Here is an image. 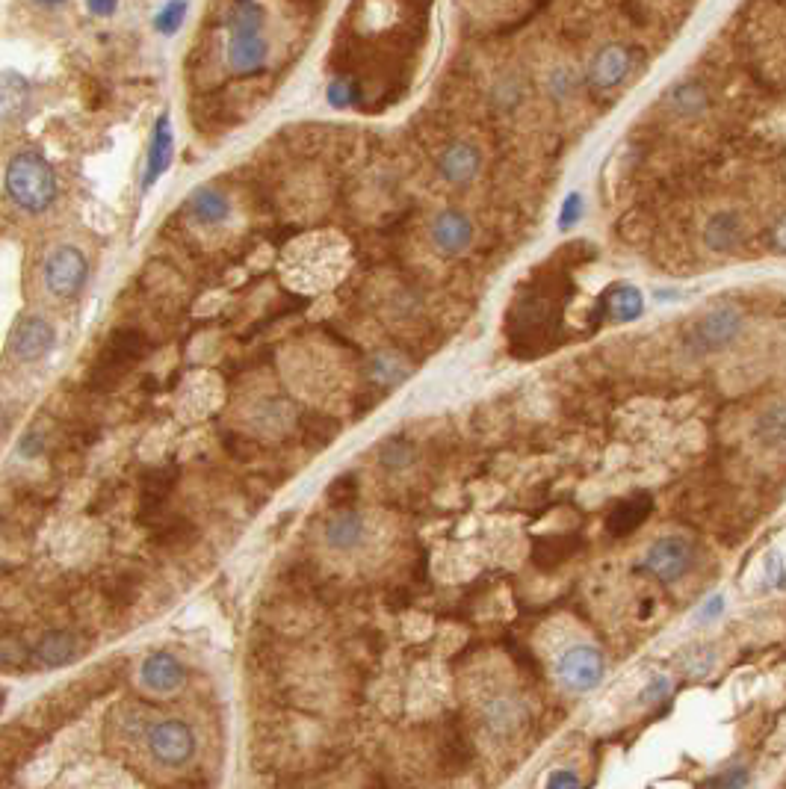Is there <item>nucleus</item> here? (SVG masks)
Instances as JSON below:
<instances>
[{
  "instance_id": "0eeeda50",
  "label": "nucleus",
  "mask_w": 786,
  "mask_h": 789,
  "mask_svg": "<svg viewBox=\"0 0 786 789\" xmlns=\"http://www.w3.org/2000/svg\"><path fill=\"white\" fill-rule=\"evenodd\" d=\"M175 157V128H172V116L169 110H163L151 128V139H148V154H145V169H142V193H148L172 166Z\"/></svg>"
},
{
  "instance_id": "393cba45",
  "label": "nucleus",
  "mask_w": 786,
  "mask_h": 789,
  "mask_svg": "<svg viewBox=\"0 0 786 789\" xmlns=\"http://www.w3.org/2000/svg\"><path fill=\"white\" fill-rule=\"evenodd\" d=\"M491 101H494V107L503 110V113L518 110V107L524 104V83H521V77H515V74L500 77V80L494 83V89H491Z\"/></svg>"
},
{
  "instance_id": "412c9836",
  "label": "nucleus",
  "mask_w": 786,
  "mask_h": 789,
  "mask_svg": "<svg viewBox=\"0 0 786 789\" xmlns=\"http://www.w3.org/2000/svg\"><path fill=\"white\" fill-rule=\"evenodd\" d=\"M326 538L331 547L337 550H352L364 541V518L355 509H340L331 521H328Z\"/></svg>"
},
{
  "instance_id": "6ab92c4d",
  "label": "nucleus",
  "mask_w": 786,
  "mask_h": 789,
  "mask_svg": "<svg viewBox=\"0 0 786 789\" xmlns=\"http://www.w3.org/2000/svg\"><path fill=\"white\" fill-rule=\"evenodd\" d=\"M648 515H651V497H648V494H636V497H630V500H621V503L609 512L606 529H609L612 535H630L633 529H639V526L645 524Z\"/></svg>"
},
{
  "instance_id": "9d476101",
  "label": "nucleus",
  "mask_w": 786,
  "mask_h": 789,
  "mask_svg": "<svg viewBox=\"0 0 786 789\" xmlns=\"http://www.w3.org/2000/svg\"><path fill=\"white\" fill-rule=\"evenodd\" d=\"M630 71H633V54H630V48H624V45H606V48H600V51L591 57L586 80H589L591 89H597V92H612V89H618V86L627 80Z\"/></svg>"
},
{
  "instance_id": "6e6552de",
  "label": "nucleus",
  "mask_w": 786,
  "mask_h": 789,
  "mask_svg": "<svg viewBox=\"0 0 786 789\" xmlns=\"http://www.w3.org/2000/svg\"><path fill=\"white\" fill-rule=\"evenodd\" d=\"M689 565H692V544L680 535H665V538L654 541L645 562H642L645 571H651L654 577L665 580V583L680 580L689 571Z\"/></svg>"
},
{
  "instance_id": "9b49d317",
  "label": "nucleus",
  "mask_w": 786,
  "mask_h": 789,
  "mask_svg": "<svg viewBox=\"0 0 786 789\" xmlns=\"http://www.w3.org/2000/svg\"><path fill=\"white\" fill-rule=\"evenodd\" d=\"M482 172V151L473 142H453L438 157V175L450 187H470Z\"/></svg>"
},
{
  "instance_id": "1a4fd4ad",
  "label": "nucleus",
  "mask_w": 786,
  "mask_h": 789,
  "mask_svg": "<svg viewBox=\"0 0 786 789\" xmlns=\"http://www.w3.org/2000/svg\"><path fill=\"white\" fill-rule=\"evenodd\" d=\"M429 237L444 258H459L473 243V222L461 210H441L429 225Z\"/></svg>"
},
{
  "instance_id": "39448f33",
  "label": "nucleus",
  "mask_w": 786,
  "mask_h": 789,
  "mask_svg": "<svg viewBox=\"0 0 786 789\" xmlns=\"http://www.w3.org/2000/svg\"><path fill=\"white\" fill-rule=\"evenodd\" d=\"M6 346H9V355H15L21 364H36L45 355H51V349L57 346V331L45 317L27 314L12 326Z\"/></svg>"
},
{
  "instance_id": "dca6fc26",
  "label": "nucleus",
  "mask_w": 786,
  "mask_h": 789,
  "mask_svg": "<svg viewBox=\"0 0 786 789\" xmlns=\"http://www.w3.org/2000/svg\"><path fill=\"white\" fill-rule=\"evenodd\" d=\"M30 80L21 77L18 71H3L0 77V116L3 122H21L30 110Z\"/></svg>"
},
{
  "instance_id": "a19ab883",
  "label": "nucleus",
  "mask_w": 786,
  "mask_h": 789,
  "mask_svg": "<svg viewBox=\"0 0 786 789\" xmlns=\"http://www.w3.org/2000/svg\"><path fill=\"white\" fill-rule=\"evenodd\" d=\"M665 692H668V680H665V677H656L654 686H651V689L645 692V701H654V698H662Z\"/></svg>"
},
{
  "instance_id": "5701e85b",
  "label": "nucleus",
  "mask_w": 786,
  "mask_h": 789,
  "mask_svg": "<svg viewBox=\"0 0 786 789\" xmlns=\"http://www.w3.org/2000/svg\"><path fill=\"white\" fill-rule=\"evenodd\" d=\"M77 654V645H74V636L71 633H63V630H51L39 639L36 645V657L42 665L48 668H60V665H68L71 659Z\"/></svg>"
},
{
  "instance_id": "4468645a",
  "label": "nucleus",
  "mask_w": 786,
  "mask_h": 789,
  "mask_svg": "<svg viewBox=\"0 0 786 789\" xmlns=\"http://www.w3.org/2000/svg\"><path fill=\"white\" fill-rule=\"evenodd\" d=\"M139 677H142V686H145V689L166 695V692H175V689L184 683L187 671H184L181 659L175 657V654H169V651H154L151 657L142 662Z\"/></svg>"
},
{
  "instance_id": "cd10ccee",
  "label": "nucleus",
  "mask_w": 786,
  "mask_h": 789,
  "mask_svg": "<svg viewBox=\"0 0 786 789\" xmlns=\"http://www.w3.org/2000/svg\"><path fill=\"white\" fill-rule=\"evenodd\" d=\"M571 556V541L568 538H544L535 544V565L538 568H553L562 559Z\"/></svg>"
},
{
  "instance_id": "2eb2a0df",
  "label": "nucleus",
  "mask_w": 786,
  "mask_h": 789,
  "mask_svg": "<svg viewBox=\"0 0 786 789\" xmlns=\"http://www.w3.org/2000/svg\"><path fill=\"white\" fill-rule=\"evenodd\" d=\"M742 240V219L736 210H719L704 225V246L716 255H727Z\"/></svg>"
},
{
  "instance_id": "e433bc0d",
  "label": "nucleus",
  "mask_w": 786,
  "mask_h": 789,
  "mask_svg": "<svg viewBox=\"0 0 786 789\" xmlns=\"http://www.w3.org/2000/svg\"><path fill=\"white\" fill-rule=\"evenodd\" d=\"M0 657H3V665H18V662H24L27 659V651H24V645H18V642H3V648H0Z\"/></svg>"
},
{
  "instance_id": "4c0bfd02",
  "label": "nucleus",
  "mask_w": 786,
  "mask_h": 789,
  "mask_svg": "<svg viewBox=\"0 0 786 789\" xmlns=\"http://www.w3.org/2000/svg\"><path fill=\"white\" fill-rule=\"evenodd\" d=\"M39 450H42V438H39L36 432H30V435H24V438H21V456H27V459H30V456H36Z\"/></svg>"
},
{
  "instance_id": "ddd939ff",
  "label": "nucleus",
  "mask_w": 786,
  "mask_h": 789,
  "mask_svg": "<svg viewBox=\"0 0 786 789\" xmlns=\"http://www.w3.org/2000/svg\"><path fill=\"white\" fill-rule=\"evenodd\" d=\"M184 210L201 228H219L231 219V198L216 187H198L187 196Z\"/></svg>"
},
{
  "instance_id": "a211bd4d",
  "label": "nucleus",
  "mask_w": 786,
  "mask_h": 789,
  "mask_svg": "<svg viewBox=\"0 0 786 789\" xmlns=\"http://www.w3.org/2000/svg\"><path fill=\"white\" fill-rule=\"evenodd\" d=\"M603 308L615 323H633L645 314V296L633 284H615L603 296Z\"/></svg>"
},
{
  "instance_id": "c85d7f7f",
  "label": "nucleus",
  "mask_w": 786,
  "mask_h": 789,
  "mask_svg": "<svg viewBox=\"0 0 786 789\" xmlns=\"http://www.w3.org/2000/svg\"><path fill=\"white\" fill-rule=\"evenodd\" d=\"M326 497L331 506L349 509V506L355 503V497H358V479H355L352 473H340V476L328 485Z\"/></svg>"
},
{
  "instance_id": "b1692460",
  "label": "nucleus",
  "mask_w": 786,
  "mask_h": 789,
  "mask_svg": "<svg viewBox=\"0 0 786 789\" xmlns=\"http://www.w3.org/2000/svg\"><path fill=\"white\" fill-rule=\"evenodd\" d=\"M580 86H583V77L571 66H556L547 74V80H544V89H547V95H550L556 104L571 101V98L580 92Z\"/></svg>"
},
{
  "instance_id": "473e14b6",
  "label": "nucleus",
  "mask_w": 786,
  "mask_h": 789,
  "mask_svg": "<svg viewBox=\"0 0 786 789\" xmlns=\"http://www.w3.org/2000/svg\"><path fill=\"white\" fill-rule=\"evenodd\" d=\"M766 577H769V586L786 589V565L781 562L778 553H769V559H766Z\"/></svg>"
},
{
  "instance_id": "aec40b11",
  "label": "nucleus",
  "mask_w": 786,
  "mask_h": 789,
  "mask_svg": "<svg viewBox=\"0 0 786 789\" xmlns=\"http://www.w3.org/2000/svg\"><path fill=\"white\" fill-rule=\"evenodd\" d=\"M367 376H370V382H376V385H382V388H393V385H402V382L411 376V364H408L399 352L382 349V352L370 355V361H367Z\"/></svg>"
},
{
  "instance_id": "bb28decb",
  "label": "nucleus",
  "mask_w": 786,
  "mask_h": 789,
  "mask_svg": "<svg viewBox=\"0 0 786 789\" xmlns=\"http://www.w3.org/2000/svg\"><path fill=\"white\" fill-rule=\"evenodd\" d=\"M414 459H417V453H414L411 441H405V438H388L379 447V464L388 470H405L414 464Z\"/></svg>"
},
{
  "instance_id": "f257e3e1",
  "label": "nucleus",
  "mask_w": 786,
  "mask_h": 789,
  "mask_svg": "<svg viewBox=\"0 0 786 789\" xmlns=\"http://www.w3.org/2000/svg\"><path fill=\"white\" fill-rule=\"evenodd\" d=\"M3 187L9 201L24 213H45L60 196L54 166L33 148L12 154V160L6 163Z\"/></svg>"
},
{
  "instance_id": "7ed1b4c3",
  "label": "nucleus",
  "mask_w": 786,
  "mask_h": 789,
  "mask_svg": "<svg viewBox=\"0 0 786 789\" xmlns=\"http://www.w3.org/2000/svg\"><path fill=\"white\" fill-rule=\"evenodd\" d=\"M42 278L48 293H54L57 299H77L89 281V258L77 246H57L45 258Z\"/></svg>"
},
{
  "instance_id": "2f4dec72",
  "label": "nucleus",
  "mask_w": 786,
  "mask_h": 789,
  "mask_svg": "<svg viewBox=\"0 0 786 789\" xmlns=\"http://www.w3.org/2000/svg\"><path fill=\"white\" fill-rule=\"evenodd\" d=\"M142 491H145V506L148 509H160V503L166 500V494L172 491V476L166 473V470H154L151 476H148V482L142 485Z\"/></svg>"
},
{
  "instance_id": "4be33fe9",
  "label": "nucleus",
  "mask_w": 786,
  "mask_h": 789,
  "mask_svg": "<svg viewBox=\"0 0 786 789\" xmlns=\"http://www.w3.org/2000/svg\"><path fill=\"white\" fill-rule=\"evenodd\" d=\"M754 435L763 447L769 450H784L786 447V402H772L769 408L760 411L754 423Z\"/></svg>"
},
{
  "instance_id": "f8f14e48",
  "label": "nucleus",
  "mask_w": 786,
  "mask_h": 789,
  "mask_svg": "<svg viewBox=\"0 0 786 789\" xmlns=\"http://www.w3.org/2000/svg\"><path fill=\"white\" fill-rule=\"evenodd\" d=\"M225 60L231 71L237 74H255L266 66L269 60V42L263 36V30H240V33H228V48H225Z\"/></svg>"
},
{
  "instance_id": "423d86ee",
  "label": "nucleus",
  "mask_w": 786,
  "mask_h": 789,
  "mask_svg": "<svg viewBox=\"0 0 786 789\" xmlns=\"http://www.w3.org/2000/svg\"><path fill=\"white\" fill-rule=\"evenodd\" d=\"M556 674L571 692H591L600 686V680L606 674V662L594 645H574L559 657Z\"/></svg>"
},
{
  "instance_id": "20e7f679",
  "label": "nucleus",
  "mask_w": 786,
  "mask_h": 789,
  "mask_svg": "<svg viewBox=\"0 0 786 789\" xmlns=\"http://www.w3.org/2000/svg\"><path fill=\"white\" fill-rule=\"evenodd\" d=\"M148 751L160 766H184L196 754V733L187 722L163 719L148 730Z\"/></svg>"
},
{
  "instance_id": "c9c22d12",
  "label": "nucleus",
  "mask_w": 786,
  "mask_h": 789,
  "mask_svg": "<svg viewBox=\"0 0 786 789\" xmlns=\"http://www.w3.org/2000/svg\"><path fill=\"white\" fill-rule=\"evenodd\" d=\"M86 9L95 18H113L119 9V0H86Z\"/></svg>"
},
{
  "instance_id": "7c9ffc66",
  "label": "nucleus",
  "mask_w": 786,
  "mask_h": 789,
  "mask_svg": "<svg viewBox=\"0 0 786 789\" xmlns=\"http://www.w3.org/2000/svg\"><path fill=\"white\" fill-rule=\"evenodd\" d=\"M583 213H586V198H583V193H580V190L568 193L565 201H562V207H559V231H562V234H565V231H574V228L580 225Z\"/></svg>"
},
{
  "instance_id": "c756f323",
  "label": "nucleus",
  "mask_w": 786,
  "mask_h": 789,
  "mask_svg": "<svg viewBox=\"0 0 786 789\" xmlns=\"http://www.w3.org/2000/svg\"><path fill=\"white\" fill-rule=\"evenodd\" d=\"M326 101L334 110H349L358 101V83L346 80V77H334L326 86Z\"/></svg>"
},
{
  "instance_id": "a878e982",
  "label": "nucleus",
  "mask_w": 786,
  "mask_h": 789,
  "mask_svg": "<svg viewBox=\"0 0 786 789\" xmlns=\"http://www.w3.org/2000/svg\"><path fill=\"white\" fill-rule=\"evenodd\" d=\"M187 12H190V0H166L160 12L154 15V30L160 36H175L184 27Z\"/></svg>"
},
{
  "instance_id": "ea45409f",
  "label": "nucleus",
  "mask_w": 786,
  "mask_h": 789,
  "mask_svg": "<svg viewBox=\"0 0 786 789\" xmlns=\"http://www.w3.org/2000/svg\"><path fill=\"white\" fill-rule=\"evenodd\" d=\"M721 609H724V597H710V603L698 612V618H716Z\"/></svg>"
},
{
  "instance_id": "f3484780",
  "label": "nucleus",
  "mask_w": 786,
  "mask_h": 789,
  "mask_svg": "<svg viewBox=\"0 0 786 789\" xmlns=\"http://www.w3.org/2000/svg\"><path fill=\"white\" fill-rule=\"evenodd\" d=\"M665 104L671 113H677L680 119H695L707 110L710 98H707V89L698 83V80H680L674 83L668 92H665Z\"/></svg>"
},
{
  "instance_id": "58836bf2",
  "label": "nucleus",
  "mask_w": 786,
  "mask_h": 789,
  "mask_svg": "<svg viewBox=\"0 0 786 789\" xmlns=\"http://www.w3.org/2000/svg\"><path fill=\"white\" fill-rule=\"evenodd\" d=\"M772 246H775L781 255H786V216L778 219V225H775V231H772Z\"/></svg>"
},
{
  "instance_id": "f704fd0d",
  "label": "nucleus",
  "mask_w": 786,
  "mask_h": 789,
  "mask_svg": "<svg viewBox=\"0 0 786 789\" xmlns=\"http://www.w3.org/2000/svg\"><path fill=\"white\" fill-rule=\"evenodd\" d=\"M544 789H580V778L568 769H556L550 778H547V787Z\"/></svg>"
},
{
  "instance_id": "f03ea898",
  "label": "nucleus",
  "mask_w": 786,
  "mask_h": 789,
  "mask_svg": "<svg viewBox=\"0 0 786 789\" xmlns=\"http://www.w3.org/2000/svg\"><path fill=\"white\" fill-rule=\"evenodd\" d=\"M742 314L733 308V305H719V308H710L707 314H701L689 329H686V349L695 352V355H713L727 349L739 331H742Z\"/></svg>"
},
{
  "instance_id": "72a5a7b5",
  "label": "nucleus",
  "mask_w": 786,
  "mask_h": 789,
  "mask_svg": "<svg viewBox=\"0 0 786 789\" xmlns=\"http://www.w3.org/2000/svg\"><path fill=\"white\" fill-rule=\"evenodd\" d=\"M745 784H748V772L745 769H730V772H724L721 778L713 781V789H742Z\"/></svg>"
},
{
  "instance_id": "79ce46f5",
  "label": "nucleus",
  "mask_w": 786,
  "mask_h": 789,
  "mask_svg": "<svg viewBox=\"0 0 786 789\" xmlns=\"http://www.w3.org/2000/svg\"><path fill=\"white\" fill-rule=\"evenodd\" d=\"M33 3H36L39 9H48V12H51V9H63L68 0H33Z\"/></svg>"
}]
</instances>
